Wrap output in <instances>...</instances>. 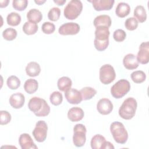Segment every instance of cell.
Instances as JSON below:
<instances>
[{
  "instance_id": "6da1fadb",
  "label": "cell",
  "mask_w": 149,
  "mask_h": 149,
  "mask_svg": "<svg viewBox=\"0 0 149 149\" xmlns=\"http://www.w3.org/2000/svg\"><path fill=\"white\" fill-rule=\"evenodd\" d=\"M28 108L38 117L46 116L50 112V107L46 101L38 97H33L29 100Z\"/></svg>"
},
{
  "instance_id": "9c48e42d",
  "label": "cell",
  "mask_w": 149,
  "mask_h": 149,
  "mask_svg": "<svg viewBox=\"0 0 149 149\" xmlns=\"http://www.w3.org/2000/svg\"><path fill=\"white\" fill-rule=\"evenodd\" d=\"M80 26L74 22H68L61 25L58 30L60 34L66 35H75L80 31Z\"/></svg>"
},
{
  "instance_id": "8fae6325",
  "label": "cell",
  "mask_w": 149,
  "mask_h": 149,
  "mask_svg": "<svg viewBox=\"0 0 149 149\" xmlns=\"http://www.w3.org/2000/svg\"><path fill=\"white\" fill-rule=\"evenodd\" d=\"M113 106L112 102L108 98H101L97 104L98 112L104 115L109 114L113 110Z\"/></svg>"
},
{
  "instance_id": "30bf717a",
  "label": "cell",
  "mask_w": 149,
  "mask_h": 149,
  "mask_svg": "<svg viewBox=\"0 0 149 149\" xmlns=\"http://www.w3.org/2000/svg\"><path fill=\"white\" fill-rule=\"evenodd\" d=\"M137 59L141 64H147L149 61V42L148 41L142 42L137 55Z\"/></svg>"
},
{
  "instance_id": "8992f818",
  "label": "cell",
  "mask_w": 149,
  "mask_h": 149,
  "mask_svg": "<svg viewBox=\"0 0 149 149\" xmlns=\"http://www.w3.org/2000/svg\"><path fill=\"white\" fill-rule=\"evenodd\" d=\"M87 129L85 126L81 123L76 124L73 127V142L77 147L84 146L86 141Z\"/></svg>"
},
{
  "instance_id": "e575fe53",
  "label": "cell",
  "mask_w": 149,
  "mask_h": 149,
  "mask_svg": "<svg viewBox=\"0 0 149 149\" xmlns=\"http://www.w3.org/2000/svg\"><path fill=\"white\" fill-rule=\"evenodd\" d=\"M138 21L135 17H132L127 18L125 22V26L128 30L133 31L136 30L138 27Z\"/></svg>"
},
{
  "instance_id": "52a82bcc",
  "label": "cell",
  "mask_w": 149,
  "mask_h": 149,
  "mask_svg": "<svg viewBox=\"0 0 149 149\" xmlns=\"http://www.w3.org/2000/svg\"><path fill=\"white\" fill-rule=\"evenodd\" d=\"M116 77V73L113 66L109 64H105L100 69V80L104 84H109Z\"/></svg>"
},
{
  "instance_id": "484cf974",
  "label": "cell",
  "mask_w": 149,
  "mask_h": 149,
  "mask_svg": "<svg viewBox=\"0 0 149 149\" xmlns=\"http://www.w3.org/2000/svg\"><path fill=\"white\" fill-rule=\"evenodd\" d=\"M105 141V139L103 136L100 134H95L91 138V147L93 149H101Z\"/></svg>"
},
{
  "instance_id": "4dcf8cb0",
  "label": "cell",
  "mask_w": 149,
  "mask_h": 149,
  "mask_svg": "<svg viewBox=\"0 0 149 149\" xmlns=\"http://www.w3.org/2000/svg\"><path fill=\"white\" fill-rule=\"evenodd\" d=\"M6 84L10 89L16 90L20 87V80L17 76L12 75L8 78L6 80Z\"/></svg>"
},
{
  "instance_id": "d6986e66",
  "label": "cell",
  "mask_w": 149,
  "mask_h": 149,
  "mask_svg": "<svg viewBox=\"0 0 149 149\" xmlns=\"http://www.w3.org/2000/svg\"><path fill=\"white\" fill-rule=\"evenodd\" d=\"M110 32L109 28L107 27H96L95 31V39L100 41H109V36Z\"/></svg>"
},
{
  "instance_id": "74e56055",
  "label": "cell",
  "mask_w": 149,
  "mask_h": 149,
  "mask_svg": "<svg viewBox=\"0 0 149 149\" xmlns=\"http://www.w3.org/2000/svg\"><path fill=\"white\" fill-rule=\"evenodd\" d=\"M113 37L116 42H122L126 38V33L123 30L117 29L113 32Z\"/></svg>"
},
{
  "instance_id": "b9f144b4",
  "label": "cell",
  "mask_w": 149,
  "mask_h": 149,
  "mask_svg": "<svg viewBox=\"0 0 149 149\" xmlns=\"http://www.w3.org/2000/svg\"><path fill=\"white\" fill-rule=\"evenodd\" d=\"M54 2L56 3L58 5H59V6H62L63 5L65 2H66V0H54Z\"/></svg>"
},
{
  "instance_id": "5bb4252c",
  "label": "cell",
  "mask_w": 149,
  "mask_h": 149,
  "mask_svg": "<svg viewBox=\"0 0 149 149\" xmlns=\"http://www.w3.org/2000/svg\"><path fill=\"white\" fill-rule=\"evenodd\" d=\"M19 143L22 149H37L31 136L27 133H22L19 139Z\"/></svg>"
},
{
  "instance_id": "ffe728a7",
  "label": "cell",
  "mask_w": 149,
  "mask_h": 149,
  "mask_svg": "<svg viewBox=\"0 0 149 149\" xmlns=\"http://www.w3.org/2000/svg\"><path fill=\"white\" fill-rule=\"evenodd\" d=\"M40 72V66L36 62H30L26 67V74L30 77H36L38 76Z\"/></svg>"
},
{
  "instance_id": "1f68e13d",
  "label": "cell",
  "mask_w": 149,
  "mask_h": 149,
  "mask_svg": "<svg viewBox=\"0 0 149 149\" xmlns=\"http://www.w3.org/2000/svg\"><path fill=\"white\" fill-rule=\"evenodd\" d=\"M49 100L51 103L55 106L60 105L63 101L62 93H61L59 91H54L50 94Z\"/></svg>"
},
{
  "instance_id": "f35d334b",
  "label": "cell",
  "mask_w": 149,
  "mask_h": 149,
  "mask_svg": "<svg viewBox=\"0 0 149 149\" xmlns=\"http://www.w3.org/2000/svg\"><path fill=\"white\" fill-rule=\"evenodd\" d=\"M0 122L1 125H6L10 122L11 120V115L6 111H1Z\"/></svg>"
},
{
  "instance_id": "7402d4cb",
  "label": "cell",
  "mask_w": 149,
  "mask_h": 149,
  "mask_svg": "<svg viewBox=\"0 0 149 149\" xmlns=\"http://www.w3.org/2000/svg\"><path fill=\"white\" fill-rule=\"evenodd\" d=\"M27 18L29 22L37 24L42 20V15L39 10L37 9H31L27 12Z\"/></svg>"
},
{
  "instance_id": "cb8c5ba5",
  "label": "cell",
  "mask_w": 149,
  "mask_h": 149,
  "mask_svg": "<svg viewBox=\"0 0 149 149\" xmlns=\"http://www.w3.org/2000/svg\"><path fill=\"white\" fill-rule=\"evenodd\" d=\"M38 81L33 79H29L24 84V89L28 94H31L34 93L38 89Z\"/></svg>"
},
{
  "instance_id": "60d3db41",
  "label": "cell",
  "mask_w": 149,
  "mask_h": 149,
  "mask_svg": "<svg viewBox=\"0 0 149 149\" xmlns=\"http://www.w3.org/2000/svg\"><path fill=\"white\" fill-rule=\"evenodd\" d=\"M9 2V0H5V1H0V7L1 8H5L6 7Z\"/></svg>"
},
{
  "instance_id": "d4e9b609",
  "label": "cell",
  "mask_w": 149,
  "mask_h": 149,
  "mask_svg": "<svg viewBox=\"0 0 149 149\" xmlns=\"http://www.w3.org/2000/svg\"><path fill=\"white\" fill-rule=\"evenodd\" d=\"M134 16L140 23L144 22L147 19V13L144 7L142 5L137 6L134 10Z\"/></svg>"
},
{
  "instance_id": "83f0119b",
  "label": "cell",
  "mask_w": 149,
  "mask_h": 149,
  "mask_svg": "<svg viewBox=\"0 0 149 149\" xmlns=\"http://www.w3.org/2000/svg\"><path fill=\"white\" fill-rule=\"evenodd\" d=\"M38 26L36 23L26 22L23 26V31L27 35L34 34L38 30Z\"/></svg>"
},
{
  "instance_id": "836d02e7",
  "label": "cell",
  "mask_w": 149,
  "mask_h": 149,
  "mask_svg": "<svg viewBox=\"0 0 149 149\" xmlns=\"http://www.w3.org/2000/svg\"><path fill=\"white\" fill-rule=\"evenodd\" d=\"M61 15V9L58 7L52 8L48 13V19L53 22H55L59 19Z\"/></svg>"
},
{
  "instance_id": "5b68a950",
  "label": "cell",
  "mask_w": 149,
  "mask_h": 149,
  "mask_svg": "<svg viewBox=\"0 0 149 149\" xmlns=\"http://www.w3.org/2000/svg\"><path fill=\"white\" fill-rule=\"evenodd\" d=\"M130 90V84L126 79H121L115 83L111 88V95L116 99L122 98Z\"/></svg>"
},
{
  "instance_id": "7c38bea8",
  "label": "cell",
  "mask_w": 149,
  "mask_h": 149,
  "mask_svg": "<svg viewBox=\"0 0 149 149\" xmlns=\"http://www.w3.org/2000/svg\"><path fill=\"white\" fill-rule=\"evenodd\" d=\"M65 96L68 102L72 104H80L83 100L80 91L70 88L65 92Z\"/></svg>"
},
{
  "instance_id": "7a4b0ae2",
  "label": "cell",
  "mask_w": 149,
  "mask_h": 149,
  "mask_svg": "<svg viewBox=\"0 0 149 149\" xmlns=\"http://www.w3.org/2000/svg\"><path fill=\"white\" fill-rule=\"evenodd\" d=\"M137 103L133 97H129L124 100L119 109V116L126 120L131 119L136 113Z\"/></svg>"
},
{
  "instance_id": "f1b7e54d",
  "label": "cell",
  "mask_w": 149,
  "mask_h": 149,
  "mask_svg": "<svg viewBox=\"0 0 149 149\" xmlns=\"http://www.w3.org/2000/svg\"><path fill=\"white\" fill-rule=\"evenodd\" d=\"M80 92L83 100H90L97 94V91L91 87H84L80 90Z\"/></svg>"
},
{
  "instance_id": "ba28073f",
  "label": "cell",
  "mask_w": 149,
  "mask_h": 149,
  "mask_svg": "<svg viewBox=\"0 0 149 149\" xmlns=\"http://www.w3.org/2000/svg\"><path fill=\"white\" fill-rule=\"evenodd\" d=\"M48 126L44 120H39L36 124V127L33 130L32 134L35 140L40 143L45 140L47 136Z\"/></svg>"
},
{
  "instance_id": "3957f363",
  "label": "cell",
  "mask_w": 149,
  "mask_h": 149,
  "mask_svg": "<svg viewBox=\"0 0 149 149\" xmlns=\"http://www.w3.org/2000/svg\"><path fill=\"white\" fill-rule=\"evenodd\" d=\"M110 131L114 140L119 144H125L128 139V133L123 124L119 122H112Z\"/></svg>"
},
{
  "instance_id": "f546056e",
  "label": "cell",
  "mask_w": 149,
  "mask_h": 149,
  "mask_svg": "<svg viewBox=\"0 0 149 149\" xmlns=\"http://www.w3.org/2000/svg\"><path fill=\"white\" fill-rule=\"evenodd\" d=\"M131 79L136 83H141L146 80V73L142 70H136L131 73Z\"/></svg>"
},
{
  "instance_id": "d6a6232c",
  "label": "cell",
  "mask_w": 149,
  "mask_h": 149,
  "mask_svg": "<svg viewBox=\"0 0 149 149\" xmlns=\"http://www.w3.org/2000/svg\"><path fill=\"white\" fill-rule=\"evenodd\" d=\"M2 36L7 41L13 40L17 36V31L13 28H7L3 31Z\"/></svg>"
},
{
  "instance_id": "4316f807",
  "label": "cell",
  "mask_w": 149,
  "mask_h": 149,
  "mask_svg": "<svg viewBox=\"0 0 149 149\" xmlns=\"http://www.w3.org/2000/svg\"><path fill=\"white\" fill-rule=\"evenodd\" d=\"M6 22L10 26H16L19 25L21 22V16L16 12H11L6 17Z\"/></svg>"
},
{
  "instance_id": "7bdbcfd3",
  "label": "cell",
  "mask_w": 149,
  "mask_h": 149,
  "mask_svg": "<svg viewBox=\"0 0 149 149\" xmlns=\"http://www.w3.org/2000/svg\"><path fill=\"white\" fill-rule=\"evenodd\" d=\"M34 2H35V3H36L37 4L39 5H42V3H44V2H45V0H44V1H35Z\"/></svg>"
},
{
  "instance_id": "8d00e7d4",
  "label": "cell",
  "mask_w": 149,
  "mask_h": 149,
  "mask_svg": "<svg viewBox=\"0 0 149 149\" xmlns=\"http://www.w3.org/2000/svg\"><path fill=\"white\" fill-rule=\"evenodd\" d=\"M41 30L44 34H52L55 31V26L54 23L49 22H46L42 24L41 26Z\"/></svg>"
},
{
  "instance_id": "44dd1931",
  "label": "cell",
  "mask_w": 149,
  "mask_h": 149,
  "mask_svg": "<svg viewBox=\"0 0 149 149\" xmlns=\"http://www.w3.org/2000/svg\"><path fill=\"white\" fill-rule=\"evenodd\" d=\"M130 12L129 5L126 2H119L115 9L116 15L121 18L127 16Z\"/></svg>"
},
{
  "instance_id": "ac0fdd59",
  "label": "cell",
  "mask_w": 149,
  "mask_h": 149,
  "mask_svg": "<svg viewBox=\"0 0 149 149\" xmlns=\"http://www.w3.org/2000/svg\"><path fill=\"white\" fill-rule=\"evenodd\" d=\"M93 23L95 28L98 27H107L109 28L111 25L112 21L109 16L101 15L97 16L94 19Z\"/></svg>"
},
{
  "instance_id": "d590c367",
  "label": "cell",
  "mask_w": 149,
  "mask_h": 149,
  "mask_svg": "<svg viewBox=\"0 0 149 149\" xmlns=\"http://www.w3.org/2000/svg\"><path fill=\"white\" fill-rule=\"evenodd\" d=\"M28 1L27 0H14L12 2L13 8L19 11L24 10L27 6Z\"/></svg>"
},
{
  "instance_id": "ab89813d",
  "label": "cell",
  "mask_w": 149,
  "mask_h": 149,
  "mask_svg": "<svg viewBox=\"0 0 149 149\" xmlns=\"http://www.w3.org/2000/svg\"><path fill=\"white\" fill-rule=\"evenodd\" d=\"M115 147L114 146H113V144L109 142V141H106L104 143V144H103L101 149H111V148H112L113 149Z\"/></svg>"
},
{
  "instance_id": "9a60e30c",
  "label": "cell",
  "mask_w": 149,
  "mask_h": 149,
  "mask_svg": "<svg viewBox=\"0 0 149 149\" xmlns=\"http://www.w3.org/2000/svg\"><path fill=\"white\" fill-rule=\"evenodd\" d=\"M25 102L24 95L21 93H16L12 94L9 98L10 105L15 109L22 108Z\"/></svg>"
},
{
  "instance_id": "2e32d148",
  "label": "cell",
  "mask_w": 149,
  "mask_h": 149,
  "mask_svg": "<svg viewBox=\"0 0 149 149\" xmlns=\"http://www.w3.org/2000/svg\"><path fill=\"white\" fill-rule=\"evenodd\" d=\"M123 64L125 68L128 70L135 69L139 66L136 56L133 54H128L124 56Z\"/></svg>"
},
{
  "instance_id": "e0dca14e",
  "label": "cell",
  "mask_w": 149,
  "mask_h": 149,
  "mask_svg": "<svg viewBox=\"0 0 149 149\" xmlns=\"http://www.w3.org/2000/svg\"><path fill=\"white\" fill-rule=\"evenodd\" d=\"M84 115L83 110L79 107H74L70 108L68 112V119L73 122H78L81 120Z\"/></svg>"
},
{
  "instance_id": "277c9868",
  "label": "cell",
  "mask_w": 149,
  "mask_h": 149,
  "mask_svg": "<svg viewBox=\"0 0 149 149\" xmlns=\"http://www.w3.org/2000/svg\"><path fill=\"white\" fill-rule=\"evenodd\" d=\"M83 9V4L80 1L72 0L68 2L64 8L65 17L69 20L76 19L81 13Z\"/></svg>"
},
{
  "instance_id": "4fadbf2b",
  "label": "cell",
  "mask_w": 149,
  "mask_h": 149,
  "mask_svg": "<svg viewBox=\"0 0 149 149\" xmlns=\"http://www.w3.org/2000/svg\"><path fill=\"white\" fill-rule=\"evenodd\" d=\"M90 2L92 3L93 8L97 11L109 10L112 8L115 3L113 0H93Z\"/></svg>"
},
{
  "instance_id": "603a6c76",
  "label": "cell",
  "mask_w": 149,
  "mask_h": 149,
  "mask_svg": "<svg viewBox=\"0 0 149 149\" xmlns=\"http://www.w3.org/2000/svg\"><path fill=\"white\" fill-rule=\"evenodd\" d=\"M57 86L59 90L65 92L66 90L71 88V86H72V81L69 77L63 76L58 79Z\"/></svg>"
}]
</instances>
